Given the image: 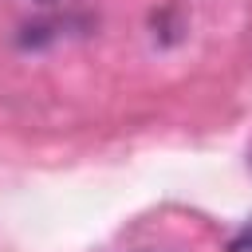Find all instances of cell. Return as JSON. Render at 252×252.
Returning a JSON list of instances; mask_svg holds the SVG:
<instances>
[{
    "label": "cell",
    "mask_w": 252,
    "mask_h": 252,
    "mask_svg": "<svg viewBox=\"0 0 252 252\" xmlns=\"http://www.w3.org/2000/svg\"><path fill=\"white\" fill-rule=\"evenodd\" d=\"M228 252H252V217L240 224V232L228 240Z\"/></svg>",
    "instance_id": "1"
},
{
    "label": "cell",
    "mask_w": 252,
    "mask_h": 252,
    "mask_svg": "<svg viewBox=\"0 0 252 252\" xmlns=\"http://www.w3.org/2000/svg\"><path fill=\"white\" fill-rule=\"evenodd\" d=\"M43 4H47V0H43Z\"/></svg>",
    "instance_id": "2"
}]
</instances>
